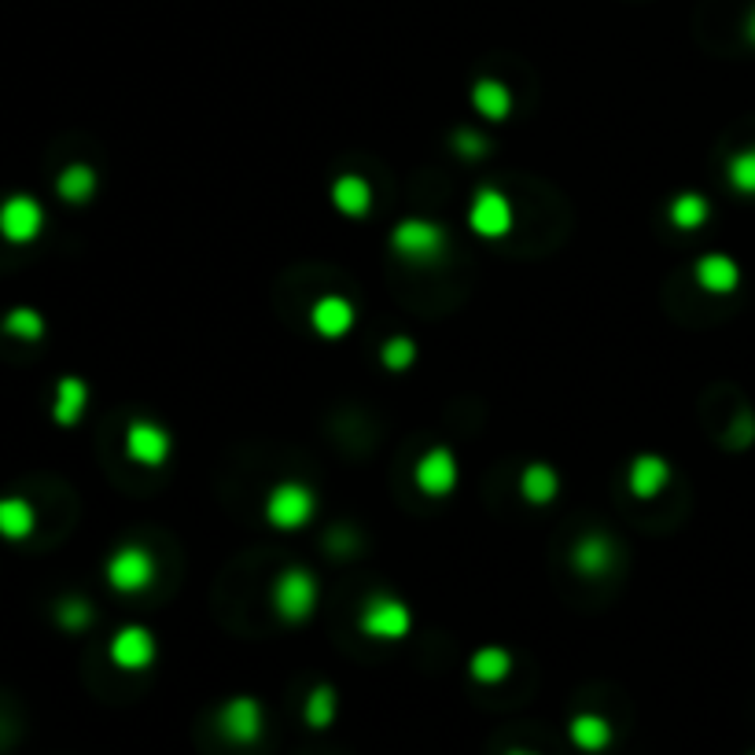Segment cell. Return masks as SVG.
I'll return each mask as SVG.
<instances>
[{"label":"cell","instance_id":"1","mask_svg":"<svg viewBox=\"0 0 755 755\" xmlns=\"http://www.w3.org/2000/svg\"><path fill=\"white\" fill-rule=\"evenodd\" d=\"M391 247H394V255L405 258L410 266H431V262H439L442 255H447L450 236L439 222L402 218L391 229Z\"/></svg>","mask_w":755,"mask_h":755},{"label":"cell","instance_id":"2","mask_svg":"<svg viewBox=\"0 0 755 755\" xmlns=\"http://www.w3.org/2000/svg\"><path fill=\"white\" fill-rule=\"evenodd\" d=\"M317 512V494L298 479H284L266 494V520L277 531H303Z\"/></svg>","mask_w":755,"mask_h":755},{"label":"cell","instance_id":"3","mask_svg":"<svg viewBox=\"0 0 755 755\" xmlns=\"http://www.w3.org/2000/svg\"><path fill=\"white\" fill-rule=\"evenodd\" d=\"M317 579L310 568H284L273 582V608L284 622H306L317 608Z\"/></svg>","mask_w":755,"mask_h":755},{"label":"cell","instance_id":"4","mask_svg":"<svg viewBox=\"0 0 755 755\" xmlns=\"http://www.w3.org/2000/svg\"><path fill=\"white\" fill-rule=\"evenodd\" d=\"M517 225V207L498 185H479L469 203V229L479 239H506Z\"/></svg>","mask_w":755,"mask_h":755},{"label":"cell","instance_id":"5","mask_svg":"<svg viewBox=\"0 0 755 755\" xmlns=\"http://www.w3.org/2000/svg\"><path fill=\"white\" fill-rule=\"evenodd\" d=\"M357 627H362L365 638H373V641H402L405 634L413 630V612H410V605L399 601V597L376 594L365 601L362 616H357Z\"/></svg>","mask_w":755,"mask_h":755},{"label":"cell","instance_id":"6","mask_svg":"<svg viewBox=\"0 0 755 755\" xmlns=\"http://www.w3.org/2000/svg\"><path fill=\"white\" fill-rule=\"evenodd\" d=\"M107 586L115 594H144L159 575V565L144 546H118L111 557H107Z\"/></svg>","mask_w":755,"mask_h":755},{"label":"cell","instance_id":"7","mask_svg":"<svg viewBox=\"0 0 755 755\" xmlns=\"http://www.w3.org/2000/svg\"><path fill=\"white\" fill-rule=\"evenodd\" d=\"M170 450H174V439L170 431L155 421H129L126 428V458L140 464V469H163L166 461H170Z\"/></svg>","mask_w":755,"mask_h":755},{"label":"cell","instance_id":"8","mask_svg":"<svg viewBox=\"0 0 755 755\" xmlns=\"http://www.w3.org/2000/svg\"><path fill=\"white\" fill-rule=\"evenodd\" d=\"M218 729L229 745H255L266 729V712L255 697H229L218 708Z\"/></svg>","mask_w":755,"mask_h":755},{"label":"cell","instance_id":"9","mask_svg":"<svg viewBox=\"0 0 755 755\" xmlns=\"http://www.w3.org/2000/svg\"><path fill=\"white\" fill-rule=\"evenodd\" d=\"M45 229V207L27 192L0 203V236L8 244H33Z\"/></svg>","mask_w":755,"mask_h":755},{"label":"cell","instance_id":"10","mask_svg":"<svg viewBox=\"0 0 755 755\" xmlns=\"http://www.w3.org/2000/svg\"><path fill=\"white\" fill-rule=\"evenodd\" d=\"M107 656H111V664L118 670H129V675H137V670H148L155 664V656H159V645H155V634L148 627H137V622H129L111 638L107 645Z\"/></svg>","mask_w":755,"mask_h":755},{"label":"cell","instance_id":"11","mask_svg":"<svg viewBox=\"0 0 755 755\" xmlns=\"http://www.w3.org/2000/svg\"><path fill=\"white\" fill-rule=\"evenodd\" d=\"M458 479H461L458 458H453V450H447V447L424 450L421 461H416V469H413V483L421 487V494H428V498H447V494H453Z\"/></svg>","mask_w":755,"mask_h":755},{"label":"cell","instance_id":"12","mask_svg":"<svg viewBox=\"0 0 755 755\" xmlns=\"http://www.w3.org/2000/svg\"><path fill=\"white\" fill-rule=\"evenodd\" d=\"M693 281L708 295H734L741 287V266L729 255H723V251H708L693 266Z\"/></svg>","mask_w":755,"mask_h":755},{"label":"cell","instance_id":"13","mask_svg":"<svg viewBox=\"0 0 755 755\" xmlns=\"http://www.w3.org/2000/svg\"><path fill=\"white\" fill-rule=\"evenodd\" d=\"M357 310L354 303H346L343 295H321L314 306H310V329H314L321 340H343L346 332L354 329Z\"/></svg>","mask_w":755,"mask_h":755},{"label":"cell","instance_id":"14","mask_svg":"<svg viewBox=\"0 0 755 755\" xmlns=\"http://www.w3.org/2000/svg\"><path fill=\"white\" fill-rule=\"evenodd\" d=\"M667 483H670L667 458H660V453H638V458H634L630 472H627V487H630L634 498L653 501Z\"/></svg>","mask_w":755,"mask_h":755},{"label":"cell","instance_id":"15","mask_svg":"<svg viewBox=\"0 0 755 755\" xmlns=\"http://www.w3.org/2000/svg\"><path fill=\"white\" fill-rule=\"evenodd\" d=\"M616 560V546L608 542L605 535H582L579 542L571 546V568L586 575V579H597V575H605L608 568H612Z\"/></svg>","mask_w":755,"mask_h":755},{"label":"cell","instance_id":"16","mask_svg":"<svg viewBox=\"0 0 755 755\" xmlns=\"http://www.w3.org/2000/svg\"><path fill=\"white\" fill-rule=\"evenodd\" d=\"M332 207L343 214V218H365L373 210V185L357 174H343L335 177L332 185Z\"/></svg>","mask_w":755,"mask_h":755},{"label":"cell","instance_id":"17","mask_svg":"<svg viewBox=\"0 0 755 755\" xmlns=\"http://www.w3.org/2000/svg\"><path fill=\"white\" fill-rule=\"evenodd\" d=\"M89 405V383L81 376H63L56 383V399H52V421L59 428H75L81 421Z\"/></svg>","mask_w":755,"mask_h":755},{"label":"cell","instance_id":"18","mask_svg":"<svg viewBox=\"0 0 755 755\" xmlns=\"http://www.w3.org/2000/svg\"><path fill=\"white\" fill-rule=\"evenodd\" d=\"M472 107L487 118V122H506V118L512 115V107H517V100H512V89L506 86V81L479 78L472 86Z\"/></svg>","mask_w":755,"mask_h":755},{"label":"cell","instance_id":"19","mask_svg":"<svg viewBox=\"0 0 755 755\" xmlns=\"http://www.w3.org/2000/svg\"><path fill=\"white\" fill-rule=\"evenodd\" d=\"M560 494V475L553 464L535 461L520 472V498L527 506H553Z\"/></svg>","mask_w":755,"mask_h":755},{"label":"cell","instance_id":"20","mask_svg":"<svg viewBox=\"0 0 755 755\" xmlns=\"http://www.w3.org/2000/svg\"><path fill=\"white\" fill-rule=\"evenodd\" d=\"M568 737L579 752L597 755V752H605L608 745H612V723L597 712H582L568 723Z\"/></svg>","mask_w":755,"mask_h":755},{"label":"cell","instance_id":"21","mask_svg":"<svg viewBox=\"0 0 755 755\" xmlns=\"http://www.w3.org/2000/svg\"><path fill=\"white\" fill-rule=\"evenodd\" d=\"M469 675L479 686H501L512 675V653L501 649V645H483V649L472 653Z\"/></svg>","mask_w":755,"mask_h":755},{"label":"cell","instance_id":"22","mask_svg":"<svg viewBox=\"0 0 755 755\" xmlns=\"http://www.w3.org/2000/svg\"><path fill=\"white\" fill-rule=\"evenodd\" d=\"M96 185L100 182H96V170L89 163H70L56 177V196L70 203V207H81V203H89L96 196Z\"/></svg>","mask_w":755,"mask_h":755},{"label":"cell","instance_id":"23","mask_svg":"<svg viewBox=\"0 0 755 755\" xmlns=\"http://www.w3.org/2000/svg\"><path fill=\"white\" fill-rule=\"evenodd\" d=\"M667 218L682 233H697L700 225L712 218V203L704 199L700 192H678V196L667 203Z\"/></svg>","mask_w":755,"mask_h":755},{"label":"cell","instance_id":"24","mask_svg":"<svg viewBox=\"0 0 755 755\" xmlns=\"http://www.w3.org/2000/svg\"><path fill=\"white\" fill-rule=\"evenodd\" d=\"M38 527V517H33V506L22 498H0V538L8 542H22V538L33 535Z\"/></svg>","mask_w":755,"mask_h":755},{"label":"cell","instance_id":"25","mask_svg":"<svg viewBox=\"0 0 755 755\" xmlns=\"http://www.w3.org/2000/svg\"><path fill=\"white\" fill-rule=\"evenodd\" d=\"M335 712H340V697H335L332 686H314L306 697V708H303V718L310 729H329L335 723Z\"/></svg>","mask_w":755,"mask_h":755},{"label":"cell","instance_id":"26","mask_svg":"<svg viewBox=\"0 0 755 755\" xmlns=\"http://www.w3.org/2000/svg\"><path fill=\"white\" fill-rule=\"evenodd\" d=\"M0 329H4L8 335H16V340L33 343V340H41V335H45V317L38 314V310H30V306H16V310H8V314H4Z\"/></svg>","mask_w":755,"mask_h":755},{"label":"cell","instance_id":"27","mask_svg":"<svg viewBox=\"0 0 755 755\" xmlns=\"http://www.w3.org/2000/svg\"><path fill=\"white\" fill-rule=\"evenodd\" d=\"M726 182L741 196H755V148L737 151L734 159L726 163Z\"/></svg>","mask_w":755,"mask_h":755},{"label":"cell","instance_id":"28","mask_svg":"<svg viewBox=\"0 0 755 755\" xmlns=\"http://www.w3.org/2000/svg\"><path fill=\"white\" fill-rule=\"evenodd\" d=\"M380 362L383 369H391V373H405V369L416 362V343L410 335H391V340L380 346Z\"/></svg>","mask_w":755,"mask_h":755},{"label":"cell","instance_id":"29","mask_svg":"<svg viewBox=\"0 0 755 755\" xmlns=\"http://www.w3.org/2000/svg\"><path fill=\"white\" fill-rule=\"evenodd\" d=\"M56 622L63 630H86L92 622V608L89 601H81V597H67V601L56 605Z\"/></svg>","mask_w":755,"mask_h":755},{"label":"cell","instance_id":"30","mask_svg":"<svg viewBox=\"0 0 755 755\" xmlns=\"http://www.w3.org/2000/svg\"><path fill=\"white\" fill-rule=\"evenodd\" d=\"M453 148H458L464 159H479V155L490 151V140L483 134H475V129H458V134H453Z\"/></svg>","mask_w":755,"mask_h":755},{"label":"cell","instance_id":"31","mask_svg":"<svg viewBox=\"0 0 755 755\" xmlns=\"http://www.w3.org/2000/svg\"><path fill=\"white\" fill-rule=\"evenodd\" d=\"M745 38H748V41L755 45V8L748 11V19H745Z\"/></svg>","mask_w":755,"mask_h":755},{"label":"cell","instance_id":"32","mask_svg":"<svg viewBox=\"0 0 755 755\" xmlns=\"http://www.w3.org/2000/svg\"><path fill=\"white\" fill-rule=\"evenodd\" d=\"M506 755H535V752H527V748H512V752H506Z\"/></svg>","mask_w":755,"mask_h":755}]
</instances>
